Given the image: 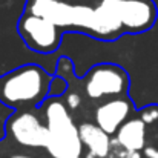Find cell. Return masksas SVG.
Masks as SVG:
<instances>
[{"instance_id":"18","label":"cell","mask_w":158,"mask_h":158,"mask_svg":"<svg viewBox=\"0 0 158 158\" xmlns=\"http://www.w3.org/2000/svg\"><path fill=\"white\" fill-rule=\"evenodd\" d=\"M77 158H81V157H77Z\"/></svg>"},{"instance_id":"11","label":"cell","mask_w":158,"mask_h":158,"mask_svg":"<svg viewBox=\"0 0 158 158\" xmlns=\"http://www.w3.org/2000/svg\"><path fill=\"white\" fill-rule=\"evenodd\" d=\"M117 143L132 154H138L146 146V124L140 117L127 120L117 131Z\"/></svg>"},{"instance_id":"13","label":"cell","mask_w":158,"mask_h":158,"mask_svg":"<svg viewBox=\"0 0 158 158\" xmlns=\"http://www.w3.org/2000/svg\"><path fill=\"white\" fill-rule=\"evenodd\" d=\"M64 103L68 106V109L69 110H75L78 106L81 105V98H80V95L78 94H68L66 95V100H64Z\"/></svg>"},{"instance_id":"17","label":"cell","mask_w":158,"mask_h":158,"mask_svg":"<svg viewBox=\"0 0 158 158\" xmlns=\"http://www.w3.org/2000/svg\"><path fill=\"white\" fill-rule=\"evenodd\" d=\"M155 158H158V154H157V157H155Z\"/></svg>"},{"instance_id":"8","label":"cell","mask_w":158,"mask_h":158,"mask_svg":"<svg viewBox=\"0 0 158 158\" xmlns=\"http://www.w3.org/2000/svg\"><path fill=\"white\" fill-rule=\"evenodd\" d=\"M134 110V105L127 97L109 98L95 107L94 118L95 124L100 126L106 134L114 135L129 120V115Z\"/></svg>"},{"instance_id":"3","label":"cell","mask_w":158,"mask_h":158,"mask_svg":"<svg viewBox=\"0 0 158 158\" xmlns=\"http://www.w3.org/2000/svg\"><path fill=\"white\" fill-rule=\"evenodd\" d=\"M23 12L43 17L63 31L75 29L89 34L94 8L80 3L72 5L64 0H28Z\"/></svg>"},{"instance_id":"7","label":"cell","mask_w":158,"mask_h":158,"mask_svg":"<svg viewBox=\"0 0 158 158\" xmlns=\"http://www.w3.org/2000/svg\"><path fill=\"white\" fill-rule=\"evenodd\" d=\"M123 32L140 34L157 22V6L152 0H114Z\"/></svg>"},{"instance_id":"1","label":"cell","mask_w":158,"mask_h":158,"mask_svg":"<svg viewBox=\"0 0 158 158\" xmlns=\"http://www.w3.org/2000/svg\"><path fill=\"white\" fill-rule=\"evenodd\" d=\"M54 77L39 64H23L0 75V103L17 110L43 105Z\"/></svg>"},{"instance_id":"14","label":"cell","mask_w":158,"mask_h":158,"mask_svg":"<svg viewBox=\"0 0 158 158\" xmlns=\"http://www.w3.org/2000/svg\"><path fill=\"white\" fill-rule=\"evenodd\" d=\"M144 154H146V157L148 158H155L158 154L157 149H154V148H148L146 151H144Z\"/></svg>"},{"instance_id":"15","label":"cell","mask_w":158,"mask_h":158,"mask_svg":"<svg viewBox=\"0 0 158 158\" xmlns=\"http://www.w3.org/2000/svg\"><path fill=\"white\" fill-rule=\"evenodd\" d=\"M11 158H31V157H28V155H12Z\"/></svg>"},{"instance_id":"10","label":"cell","mask_w":158,"mask_h":158,"mask_svg":"<svg viewBox=\"0 0 158 158\" xmlns=\"http://www.w3.org/2000/svg\"><path fill=\"white\" fill-rule=\"evenodd\" d=\"M78 134L81 144L88 148L89 155H92L94 158H106L110 154V135L106 134L95 123H81L78 126Z\"/></svg>"},{"instance_id":"9","label":"cell","mask_w":158,"mask_h":158,"mask_svg":"<svg viewBox=\"0 0 158 158\" xmlns=\"http://www.w3.org/2000/svg\"><path fill=\"white\" fill-rule=\"evenodd\" d=\"M121 32L123 26L114 0H102L94 6L89 35L98 40H115Z\"/></svg>"},{"instance_id":"16","label":"cell","mask_w":158,"mask_h":158,"mask_svg":"<svg viewBox=\"0 0 158 158\" xmlns=\"http://www.w3.org/2000/svg\"><path fill=\"white\" fill-rule=\"evenodd\" d=\"M89 158H94V157H92V155H89Z\"/></svg>"},{"instance_id":"4","label":"cell","mask_w":158,"mask_h":158,"mask_svg":"<svg viewBox=\"0 0 158 158\" xmlns=\"http://www.w3.org/2000/svg\"><path fill=\"white\" fill-rule=\"evenodd\" d=\"M131 86L126 69L115 63H100L92 66L83 77V88L91 100L126 97Z\"/></svg>"},{"instance_id":"5","label":"cell","mask_w":158,"mask_h":158,"mask_svg":"<svg viewBox=\"0 0 158 158\" xmlns=\"http://www.w3.org/2000/svg\"><path fill=\"white\" fill-rule=\"evenodd\" d=\"M17 31L26 48L32 52L54 54L61 43L63 29L34 14L23 12L17 23Z\"/></svg>"},{"instance_id":"2","label":"cell","mask_w":158,"mask_h":158,"mask_svg":"<svg viewBox=\"0 0 158 158\" xmlns=\"http://www.w3.org/2000/svg\"><path fill=\"white\" fill-rule=\"evenodd\" d=\"M45 123L49 132L46 151L52 158L81 157L83 144L71 110L61 98L52 97L45 105Z\"/></svg>"},{"instance_id":"12","label":"cell","mask_w":158,"mask_h":158,"mask_svg":"<svg viewBox=\"0 0 158 158\" xmlns=\"http://www.w3.org/2000/svg\"><path fill=\"white\" fill-rule=\"evenodd\" d=\"M140 118L144 121V124H158V106L151 105L140 110Z\"/></svg>"},{"instance_id":"6","label":"cell","mask_w":158,"mask_h":158,"mask_svg":"<svg viewBox=\"0 0 158 158\" xmlns=\"http://www.w3.org/2000/svg\"><path fill=\"white\" fill-rule=\"evenodd\" d=\"M6 131L19 144L25 148H45L48 146L49 132L46 123L31 110H19L6 121Z\"/></svg>"}]
</instances>
